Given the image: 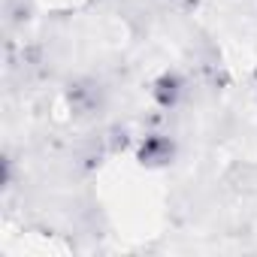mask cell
Here are the masks:
<instances>
[{
    "instance_id": "obj_1",
    "label": "cell",
    "mask_w": 257,
    "mask_h": 257,
    "mask_svg": "<svg viewBox=\"0 0 257 257\" xmlns=\"http://www.w3.org/2000/svg\"><path fill=\"white\" fill-rule=\"evenodd\" d=\"M176 152H179L176 137L161 134V131H149V134L140 140L137 161H140L146 170H161V167H170V164L176 161Z\"/></svg>"
},
{
    "instance_id": "obj_2",
    "label": "cell",
    "mask_w": 257,
    "mask_h": 257,
    "mask_svg": "<svg viewBox=\"0 0 257 257\" xmlns=\"http://www.w3.org/2000/svg\"><path fill=\"white\" fill-rule=\"evenodd\" d=\"M67 100H70V109L82 118H91L103 109L106 103V88H100L97 79H76L70 82L67 88Z\"/></svg>"
},
{
    "instance_id": "obj_3",
    "label": "cell",
    "mask_w": 257,
    "mask_h": 257,
    "mask_svg": "<svg viewBox=\"0 0 257 257\" xmlns=\"http://www.w3.org/2000/svg\"><path fill=\"white\" fill-rule=\"evenodd\" d=\"M185 94H188V82H185L182 73H176V70H167V73H161V76L152 82V97H155V103H158L164 112L179 109V103L185 100Z\"/></svg>"
},
{
    "instance_id": "obj_4",
    "label": "cell",
    "mask_w": 257,
    "mask_h": 257,
    "mask_svg": "<svg viewBox=\"0 0 257 257\" xmlns=\"http://www.w3.org/2000/svg\"><path fill=\"white\" fill-rule=\"evenodd\" d=\"M100 143H103V149H106V155H121V152H127L131 149V131H127L124 124H112V127H106V131L100 134Z\"/></svg>"
},
{
    "instance_id": "obj_5",
    "label": "cell",
    "mask_w": 257,
    "mask_h": 257,
    "mask_svg": "<svg viewBox=\"0 0 257 257\" xmlns=\"http://www.w3.org/2000/svg\"><path fill=\"white\" fill-rule=\"evenodd\" d=\"M254 88H257V70H254Z\"/></svg>"
}]
</instances>
